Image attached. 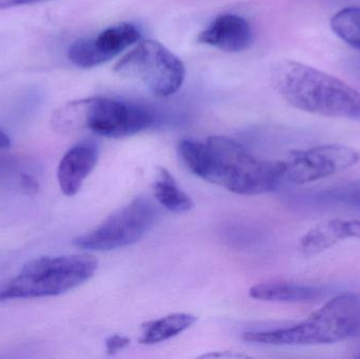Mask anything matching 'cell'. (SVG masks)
Returning a JSON list of instances; mask_svg holds the SVG:
<instances>
[{
    "label": "cell",
    "instance_id": "obj_1",
    "mask_svg": "<svg viewBox=\"0 0 360 359\" xmlns=\"http://www.w3.org/2000/svg\"><path fill=\"white\" fill-rule=\"evenodd\" d=\"M177 151L193 174L238 195L270 193L285 181L283 162L259 159L229 137L181 139Z\"/></svg>",
    "mask_w": 360,
    "mask_h": 359
},
{
    "label": "cell",
    "instance_id": "obj_2",
    "mask_svg": "<svg viewBox=\"0 0 360 359\" xmlns=\"http://www.w3.org/2000/svg\"><path fill=\"white\" fill-rule=\"evenodd\" d=\"M272 78L281 96L295 109L360 122V93L342 80L293 60L277 63Z\"/></svg>",
    "mask_w": 360,
    "mask_h": 359
},
{
    "label": "cell",
    "instance_id": "obj_3",
    "mask_svg": "<svg viewBox=\"0 0 360 359\" xmlns=\"http://www.w3.org/2000/svg\"><path fill=\"white\" fill-rule=\"evenodd\" d=\"M360 339V295L342 293L295 326L245 332L243 339L269 346H317Z\"/></svg>",
    "mask_w": 360,
    "mask_h": 359
},
{
    "label": "cell",
    "instance_id": "obj_4",
    "mask_svg": "<svg viewBox=\"0 0 360 359\" xmlns=\"http://www.w3.org/2000/svg\"><path fill=\"white\" fill-rule=\"evenodd\" d=\"M97 267V259L86 253L32 259L0 286V301L63 294L90 280Z\"/></svg>",
    "mask_w": 360,
    "mask_h": 359
},
{
    "label": "cell",
    "instance_id": "obj_5",
    "mask_svg": "<svg viewBox=\"0 0 360 359\" xmlns=\"http://www.w3.org/2000/svg\"><path fill=\"white\" fill-rule=\"evenodd\" d=\"M154 122L155 116L147 107L105 97L74 101L54 118L55 126L63 132L86 129L108 138L132 136Z\"/></svg>",
    "mask_w": 360,
    "mask_h": 359
},
{
    "label": "cell",
    "instance_id": "obj_6",
    "mask_svg": "<svg viewBox=\"0 0 360 359\" xmlns=\"http://www.w3.org/2000/svg\"><path fill=\"white\" fill-rule=\"evenodd\" d=\"M158 217L154 202L149 197L139 196L92 231L76 237L74 244L82 250L97 252L126 248L143 240L155 225Z\"/></svg>",
    "mask_w": 360,
    "mask_h": 359
},
{
    "label": "cell",
    "instance_id": "obj_7",
    "mask_svg": "<svg viewBox=\"0 0 360 359\" xmlns=\"http://www.w3.org/2000/svg\"><path fill=\"white\" fill-rule=\"evenodd\" d=\"M114 69L120 75L143 82L160 97L176 93L186 77V69L179 57L164 44L151 39L139 42Z\"/></svg>",
    "mask_w": 360,
    "mask_h": 359
},
{
    "label": "cell",
    "instance_id": "obj_8",
    "mask_svg": "<svg viewBox=\"0 0 360 359\" xmlns=\"http://www.w3.org/2000/svg\"><path fill=\"white\" fill-rule=\"evenodd\" d=\"M360 153L342 145H321L292 152L285 164V181L296 185L313 183L353 168Z\"/></svg>",
    "mask_w": 360,
    "mask_h": 359
},
{
    "label": "cell",
    "instance_id": "obj_9",
    "mask_svg": "<svg viewBox=\"0 0 360 359\" xmlns=\"http://www.w3.org/2000/svg\"><path fill=\"white\" fill-rule=\"evenodd\" d=\"M141 33L135 25L120 23L108 27L97 37L73 42L68 51L70 61L82 69H91L111 60L139 41Z\"/></svg>",
    "mask_w": 360,
    "mask_h": 359
},
{
    "label": "cell",
    "instance_id": "obj_10",
    "mask_svg": "<svg viewBox=\"0 0 360 359\" xmlns=\"http://www.w3.org/2000/svg\"><path fill=\"white\" fill-rule=\"evenodd\" d=\"M99 158L98 145L92 141L76 143L61 158L57 178L65 196L76 195L93 172Z\"/></svg>",
    "mask_w": 360,
    "mask_h": 359
},
{
    "label": "cell",
    "instance_id": "obj_11",
    "mask_svg": "<svg viewBox=\"0 0 360 359\" xmlns=\"http://www.w3.org/2000/svg\"><path fill=\"white\" fill-rule=\"evenodd\" d=\"M198 42L226 52H240L252 41L251 27L243 17L226 14L217 17L198 35Z\"/></svg>",
    "mask_w": 360,
    "mask_h": 359
},
{
    "label": "cell",
    "instance_id": "obj_12",
    "mask_svg": "<svg viewBox=\"0 0 360 359\" xmlns=\"http://www.w3.org/2000/svg\"><path fill=\"white\" fill-rule=\"evenodd\" d=\"M360 240L359 219H329L309 230L300 242L304 256H314L347 240Z\"/></svg>",
    "mask_w": 360,
    "mask_h": 359
},
{
    "label": "cell",
    "instance_id": "obj_13",
    "mask_svg": "<svg viewBox=\"0 0 360 359\" xmlns=\"http://www.w3.org/2000/svg\"><path fill=\"white\" fill-rule=\"evenodd\" d=\"M249 294L256 301L310 303L323 299L326 295V289L297 282H262L252 287Z\"/></svg>",
    "mask_w": 360,
    "mask_h": 359
},
{
    "label": "cell",
    "instance_id": "obj_14",
    "mask_svg": "<svg viewBox=\"0 0 360 359\" xmlns=\"http://www.w3.org/2000/svg\"><path fill=\"white\" fill-rule=\"evenodd\" d=\"M197 322L196 316L188 313H174L146 322L141 328L139 343L152 346L170 341L190 329Z\"/></svg>",
    "mask_w": 360,
    "mask_h": 359
},
{
    "label": "cell",
    "instance_id": "obj_15",
    "mask_svg": "<svg viewBox=\"0 0 360 359\" xmlns=\"http://www.w3.org/2000/svg\"><path fill=\"white\" fill-rule=\"evenodd\" d=\"M154 196L170 212L184 214L192 210L194 204L188 194L184 193L167 169L158 168L153 185Z\"/></svg>",
    "mask_w": 360,
    "mask_h": 359
},
{
    "label": "cell",
    "instance_id": "obj_16",
    "mask_svg": "<svg viewBox=\"0 0 360 359\" xmlns=\"http://www.w3.org/2000/svg\"><path fill=\"white\" fill-rule=\"evenodd\" d=\"M312 202L327 206L345 207L360 212V181L315 192Z\"/></svg>",
    "mask_w": 360,
    "mask_h": 359
},
{
    "label": "cell",
    "instance_id": "obj_17",
    "mask_svg": "<svg viewBox=\"0 0 360 359\" xmlns=\"http://www.w3.org/2000/svg\"><path fill=\"white\" fill-rule=\"evenodd\" d=\"M331 27L342 41L360 50V6H350L336 13L332 17Z\"/></svg>",
    "mask_w": 360,
    "mask_h": 359
},
{
    "label": "cell",
    "instance_id": "obj_18",
    "mask_svg": "<svg viewBox=\"0 0 360 359\" xmlns=\"http://www.w3.org/2000/svg\"><path fill=\"white\" fill-rule=\"evenodd\" d=\"M130 339L127 337H124V335H112L105 341V350H107L109 355H114L117 352L126 349L130 345Z\"/></svg>",
    "mask_w": 360,
    "mask_h": 359
},
{
    "label": "cell",
    "instance_id": "obj_19",
    "mask_svg": "<svg viewBox=\"0 0 360 359\" xmlns=\"http://www.w3.org/2000/svg\"><path fill=\"white\" fill-rule=\"evenodd\" d=\"M48 0H0V10L15 8V6H27V4H38Z\"/></svg>",
    "mask_w": 360,
    "mask_h": 359
},
{
    "label": "cell",
    "instance_id": "obj_20",
    "mask_svg": "<svg viewBox=\"0 0 360 359\" xmlns=\"http://www.w3.org/2000/svg\"><path fill=\"white\" fill-rule=\"evenodd\" d=\"M21 183H22L23 188L27 189V191H35V190H37V183L34 181L31 176L21 175Z\"/></svg>",
    "mask_w": 360,
    "mask_h": 359
},
{
    "label": "cell",
    "instance_id": "obj_21",
    "mask_svg": "<svg viewBox=\"0 0 360 359\" xmlns=\"http://www.w3.org/2000/svg\"><path fill=\"white\" fill-rule=\"evenodd\" d=\"M11 145L10 137L0 129V150L8 149Z\"/></svg>",
    "mask_w": 360,
    "mask_h": 359
}]
</instances>
